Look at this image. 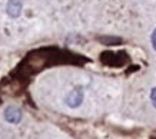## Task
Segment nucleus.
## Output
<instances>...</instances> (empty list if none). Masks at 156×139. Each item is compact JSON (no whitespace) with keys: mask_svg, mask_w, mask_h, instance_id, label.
Instances as JSON below:
<instances>
[{"mask_svg":"<svg viewBox=\"0 0 156 139\" xmlns=\"http://www.w3.org/2000/svg\"><path fill=\"white\" fill-rule=\"evenodd\" d=\"M5 119L9 122V123H19L20 119H22V110L16 106H9L7 109L5 110Z\"/></svg>","mask_w":156,"mask_h":139,"instance_id":"obj_1","label":"nucleus"},{"mask_svg":"<svg viewBox=\"0 0 156 139\" xmlns=\"http://www.w3.org/2000/svg\"><path fill=\"white\" fill-rule=\"evenodd\" d=\"M83 101V92L80 89L70 91V93L66 96V105L70 108H77Z\"/></svg>","mask_w":156,"mask_h":139,"instance_id":"obj_2","label":"nucleus"},{"mask_svg":"<svg viewBox=\"0 0 156 139\" xmlns=\"http://www.w3.org/2000/svg\"><path fill=\"white\" fill-rule=\"evenodd\" d=\"M20 10H22V3L19 0H10L9 5H7V13L12 17H17L20 15Z\"/></svg>","mask_w":156,"mask_h":139,"instance_id":"obj_3","label":"nucleus"},{"mask_svg":"<svg viewBox=\"0 0 156 139\" xmlns=\"http://www.w3.org/2000/svg\"><path fill=\"white\" fill-rule=\"evenodd\" d=\"M151 101H152V103H153V106L156 108V87H153L151 92Z\"/></svg>","mask_w":156,"mask_h":139,"instance_id":"obj_4","label":"nucleus"},{"mask_svg":"<svg viewBox=\"0 0 156 139\" xmlns=\"http://www.w3.org/2000/svg\"><path fill=\"white\" fill-rule=\"evenodd\" d=\"M151 42H152V46H153V49H155V50H156V29L153 30V33H152Z\"/></svg>","mask_w":156,"mask_h":139,"instance_id":"obj_5","label":"nucleus"}]
</instances>
